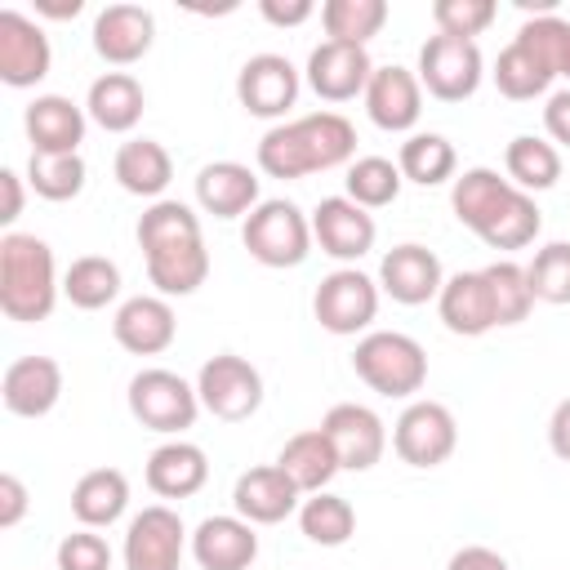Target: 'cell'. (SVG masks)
Returning <instances> with one entry per match:
<instances>
[{
  "label": "cell",
  "instance_id": "obj_1",
  "mask_svg": "<svg viewBox=\"0 0 570 570\" xmlns=\"http://www.w3.org/2000/svg\"><path fill=\"white\" fill-rule=\"evenodd\" d=\"M450 209L490 249H525V245H534V236L543 227V214H539L534 196L512 187L508 174H499L490 165L463 169L450 183Z\"/></svg>",
  "mask_w": 570,
  "mask_h": 570
},
{
  "label": "cell",
  "instance_id": "obj_2",
  "mask_svg": "<svg viewBox=\"0 0 570 570\" xmlns=\"http://www.w3.org/2000/svg\"><path fill=\"white\" fill-rule=\"evenodd\" d=\"M352 160H356V129L338 111H307V116L272 125L258 138V169L281 183L338 169Z\"/></svg>",
  "mask_w": 570,
  "mask_h": 570
},
{
  "label": "cell",
  "instance_id": "obj_3",
  "mask_svg": "<svg viewBox=\"0 0 570 570\" xmlns=\"http://www.w3.org/2000/svg\"><path fill=\"white\" fill-rule=\"evenodd\" d=\"M566 40H570V22L557 13H534L521 22V31L512 36V45L499 49L494 58V89L512 102H530L539 94L552 89V80L561 76V58H566Z\"/></svg>",
  "mask_w": 570,
  "mask_h": 570
},
{
  "label": "cell",
  "instance_id": "obj_4",
  "mask_svg": "<svg viewBox=\"0 0 570 570\" xmlns=\"http://www.w3.org/2000/svg\"><path fill=\"white\" fill-rule=\"evenodd\" d=\"M62 294L58 263L49 240L31 232H4L0 236V312L18 325H36L53 312Z\"/></svg>",
  "mask_w": 570,
  "mask_h": 570
},
{
  "label": "cell",
  "instance_id": "obj_5",
  "mask_svg": "<svg viewBox=\"0 0 570 570\" xmlns=\"http://www.w3.org/2000/svg\"><path fill=\"white\" fill-rule=\"evenodd\" d=\"M352 370L370 392L405 401V396L423 392V383H428V352L419 338H410L401 330H370L356 338Z\"/></svg>",
  "mask_w": 570,
  "mask_h": 570
},
{
  "label": "cell",
  "instance_id": "obj_6",
  "mask_svg": "<svg viewBox=\"0 0 570 570\" xmlns=\"http://www.w3.org/2000/svg\"><path fill=\"white\" fill-rule=\"evenodd\" d=\"M240 240H245L249 258L263 263V267H298L316 245L312 240V218L285 196L258 200V209L245 214Z\"/></svg>",
  "mask_w": 570,
  "mask_h": 570
},
{
  "label": "cell",
  "instance_id": "obj_7",
  "mask_svg": "<svg viewBox=\"0 0 570 570\" xmlns=\"http://www.w3.org/2000/svg\"><path fill=\"white\" fill-rule=\"evenodd\" d=\"M129 414L160 432V436H183L196 414H200V396H196V383H187L183 374L174 370H160V365H147L129 379Z\"/></svg>",
  "mask_w": 570,
  "mask_h": 570
},
{
  "label": "cell",
  "instance_id": "obj_8",
  "mask_svg": "<svg viewBox=\"0 0 570 570\" xmlns=\"http://www.w3.org/2000/svg\"><path fill=\"white\" fill-rule=\"evenodd\" d=\"M379 281L365 276L361 267H334L330 276H321L316 294H312V316L321 321L325 334L352 338L361 330L374 325L379 316Z\"/></svg>",
  "mask_w": 570,
  "mask_h": 570
},
{
  "label": "cell",
  "instance_id": "obj_9",
  "mask_svg": "<svg viewBox=\"0 0 570 570\" xmlns=\"http://www.w3.org/2000/svg\"><path fill=\"white\" fill-rule=\"evenodd\" d=\"M196 396L200 410H209L223 423H245L249 414H258L263 405V374L258 365H249L236 352H218L200 365L196 374Z\"/></svg>",
  "mask_w": 570,
  "mask_h": 570
},
{
  "label": "cell",
  "instance_id": "obj_10",
  "mask_svg": "<svg viewBox=\"0 0 570 570\" xmlns=\"http://www.w3.org/2000/svg\"><path fill=\"white\" fill-rule=\"evenodd\" d=\"M419 85L441 98V102H463L481 89L485 80V58L476 49V40H454V36H428L419 49V67H414Z\"/></svg>",
  "mask_w": 570,
  "mask_h": 570
},
{
  "label": "cell",
  "instance_id": "obj_11",
  "mask_svg": "<svg viewBox=\"0 0 570 570\" xmlns=\"http://www.w3.org/2000/svg\"><path fill=\"white\" fill-rule=\"evenodd\" d=\"M459 445V423L441 401H410L392 423V450L410 468H441Z\"/></svg>",
  "mask_w": 570,
  "mask_h": 570
},
{
  "label": "cell",
  "instance_id": "obj_12",
  "mask_svg": "<svg viewBox=\"0 0 570 570\" xmlns=\"http://www.w3.org/2000/svg\"><path fill=\"white\" fill-rule=\"evenodd\" d=\"M183 548H187V525L174 508L147 503L142 512L129 517L125 525V570H183Z\"/></svg>",
  "mask_w": 570,
  "mask_h": 570
},
{
  "label": "cell",
  "instance_id": "obj_13",
  "mask_svg": "<svg viewBox=\"0 0 570 570\" xmlns=\"http://www.w3.org/2000/svg\"><path fill=\"white\" fill-rule=\"evenodd\" d=\"M298 89H303V76L285 53H254L236 71V98L258 120H276L281 125L285 111L298 102Z\"/></svg>",
  "mask_w": 570,
  "mask_h": 570
},
{
  "label": "cell",
  "instance_id": "obj_14",
  "mask_svg": "<svg viewBox=\"0 0 570 570\" xmlns=\"http://www.w3.org/2000/svg\"><path fill=\"white\" fill-rule=\"evenodd\" d=\"M312 240L321 245V254L338 258L343 267H356V258H365L379 240V223L370 209H361L347 196H325L312 209Z\"/></svg>",
  "mask_w": 570,
  "mask_h": 570
},
{
  "label": "cell",
  "instance_id": "obj_15",
  "mask_svg": "<svg viewBox=\"0 0 570 570\" xmlns=\"http://www.w3.org/2000/svg\"><path fill=\"white\" fill-rule=\"evenodd\" d=\"M321 432L330 436V445H334L343 472H370V468L383 459V450H387V428H383V419H379L370 405H361V401H338V405H330L325 419H321Z\"/></svg>",
  "mask_w": 570,
  "mask_h": 570
},
{
  "label": "cell",
  "instance_id": "obj_16",
  "mask_svg": "<svg viewBox=\"0 0 570 570\" xmlns=\"http://www.w3.org/2000/svg\"><path fill=\"white\" fill-rule=\"evenodd\" d=\"M53 49L36 18L22 9H0V80L9 89H31L49 76Z\"/></svg>",
  "mask_w": 570,
  "mask_h": 570
},
{
  "label": "cell",
  "instance_id": "obj_17",
  "mask_svg": "<svg viewBox=\"0 0 570 570\" xmlns=\"http://www.w3.org/2000/svg\"><path fill=\"white\" fill-rule=\"evenodd\" d=\"M307 85L316 98L325 102H352L356 94H365L370 76H374V62H370V49L365 45H343V40H321L312 53H307Z\"/></svg>",
  "mask_w": 570,
  "mask_h": 570
},
{
  "label": "cell",
  "instance_id": "obj_18",
  "mask_svg": "<svg viewBox=\"0 0 570 570\" xmlns=\"http://www.w3.org/2000/svg\"><path fill=\"white\" fill-rule=\"evenodd\" d=\"M445 285V272H441V258L419 245V240H405V245H392L383 258H379V289L401 303V307H419L428 298H436Z\"/></svg>",
  "mask_w": 570,
  "mask_h": 570
},
{
  "label": "cell",
  "instance_id": "obj_19",
  "mask_svg": "<svg viewBox=\"0 0 570 570\" xmlns=\"http://www.w3.org/2000/svg\"><path fill=\"white\" fill-rule=\"evenodd\" d=\"M85 125H89V111L67 94H36L22 111L27 142L40 156H76L85 142Z\"/></svg>",
  "mask_w": 570,
  "mask_h": 570
},
{
  "label": "cell",
  "instance_id": "obj_20",
  "mask_svg": "<svg viewBox=\"0 0 570 570\" xmlns=\"http://www.w3.org/2000/svg\"><path fill=\"white\" fill-rule=\"evenodd\" d=\"M361 98H365V116L387 134H410L423 116V85L410 67H396V62L374 67Z\"/></svg>",
  "mask_w": 570,
  "mask_h": 570
},
{
  "label": "cell",
  "instance_id": "obj_21",
  "mask_svg": "<svg viewBox=\"0 0 570 570\" xmlns=\"http://www.w3.org/2000/svg\"><path fill=\"white\" fill-rule=\"evenodd\" d=\"M111 334L134 356H160L178 338V316H174L169 298H160V294H134V298H125L116 307Z\"/></svg>",
  "mask_w": 570,
  "mask_h": 570
},
{
  "label": "cell",
  "instance_id": "obj_22",
  "mask_svg": "<svg viewBox=\"0 0 570 570\" xmlns=\"http://www.w3.org/2000/svg\"><path fill=\"white\" fill-rule=\"evenodd\" d=\"M62 396V365L53 356H18L4 365L0 401L18 419H45Z\"/></svg>",
  "mask_w": 570,
  "mask_h": 570
},
{
  "label": "cell",
  "instance_id": "obj_23",
  "mask_svg": "<svg viewBox=\"0 0 570 570\" xmlns=\"http://www.w3.org/2000/svg\"><path fill=\"white\" fill-rule=\"evenodd\" d=\"M436 312H441V325L450 334H459V338H481V334L499 330L494 294H490L485 272H454V276H445L441 294H436Z\"/></svg>",
  "mask_w": 570,
  "mask_h": 570
},
{
  "label": "cell",
  "instance_id": "obj_24",
  "mask_svg": "<svg viewBox=\"0 0 570 570\" xmlns=\"http://www.w3.org/2000/svg\"><path fill=\"white\" fill-rule=\"evenodd\" d=\"M298 499H303V490L276 463H258V468L240 472L236 485H232V508L249 525H276V521H285L289 512H298Z\"/></svg>",
  "mask_w": 570,
  "mask_h": 570
},
{
  "label": "cell",
  "instance_id": "obj_25",
  "mask_svg": "<svg viewBox=\"0 0 570 570\" xmlns=\"http://www.w3.org/2000/svg\"><path fill=\"white\" fill-rule=\"evenodd\" d=\"M156 40V18L142 4H107L94 18V53L111 67H129L147 58Z\"/></svg>",
  "mask_w": 570,
  "mask_h": 570
},
{
  "label": "cell",
  "instance_id": "obj_26",
  "mask_svg": "<svg viewBox=\"0 0 570 570\" xmlns=\"http://www.w3.org/2000/svg\"><path fill=\"white\" fill-rule=\"evenodd\" d=\"M191 557H196L200 570H249L254 557H258V534L236 512L205 517L191 530Z\"/></svg>",
  "mask_w": 570,
  "mask_h": 570
},
{
  "label": "cell",
  "instance_id": "obj_27",
  "mask_svg": "<svg viewBox=\"0 0 570 570\" xmlns=\"http://www.w3.org/2000/svg\"><path fill=\"white\" fill-rule=\"evenodd\" d=\"M147 263V281L156 285L160 298H187L205 285L209 276V249H205V236H183V240H169V245H156L142 254Z\"/></svg>",
  "mask_w": 570,
  "mask_h": 570
},
{
  "label": "cell",
  "instance_id": "obj_28",
  "mask_svg": "<svg viewBox=\"0 0 570 570\" xmlns=\"http://www.w3.org/2000/svg\"><path fill=\"white\" fill-rule=\"evenodd\" d=\"M209 481V459L196 441L169 436L147 454V490L160 499H191Z\"/></svg>",
  "mask_w": 570,
  "mask_h": 570
},
{
  "label": "cell",
  "instance_id": "obj_29",
  "mask_svg": "<svg viewBox=\"0 0 570 570\" xmlns=\"http://www.w3.org/2000/svg\"><path fill=\"white\" fill-rule=\"evenodd\" d=\"M196 205L214 218H240L258 209V174L240 160H214L196 174Z\"/></svg>",
  "mask_w": 570,
  "mask_h": 570
},
{
  "label": "cell",
  "instance_id": "obj_30",
  "mask_svg": "<svg viewBox=\"0 0 570 570\" xmlns=\"http://www.w3.org/2000/svg\"><path fill=\"white\" fill-rule=\"evenodd\" d=\"M111 174H116V183H120L129 196L165 200V187L174 183V156H169L165 142H156V138H125V142L116 147Z\"/></svg>",
  "mask_w": 570,
  "mask_h": 570
},
{
  "label": "cell",
  "instance_id": "obj_31",
  "mask_svg": "<svg viewBox=\"0 0 570 570\" xmlns=\"http://www.w3.org/2000/svg\"><path fill=\"white\" fill-rule=\"evenodd\" d=\"M85 111H89V120L98 129L129 134L142 120V111H147V94L138 85V76H129V71H102L89 85V94H85Z\"/></svg>",
  "mask_w": 570,
  "mask_h": 570
},
{
  "label": "cell",
  "instance_id": "obj_32",
  "mask_svg": "<svg viewBox=\"0 0 570 570\" xmlns=\"http://www.w3.org/2000/svg\"><path fill=\"white\" fill-rule=\"evenodd\" d=\"M276 468H281L303 494H321V490L343 472V463H338V454H334V445H330V436H325L321 428L294 432V436L281 445Z\"/></svg>",
  "mask_w": 570,
  "mask_h": 570
},
{
  "label": "cell",
  "instance_id": "obj_33",
  "mask_svg": "<svg viewBox=\"0 0 570 570\" xmlns=\"http://www.w3.org/2000/svg\"><path fill=\"white\" fill-rule=\"evenodd\" d=\"M129 508V476L120 468H89L71 485V517L89 530L116 525Z\"/></svg>",
  "mask_w": 570,
  "mask_h": 570
},
{
  "label": "cell",
  "instance_id": "obj_34",
  "mask_svg": "<svg viewBox=\"0 0 570 570\" xmlns=\"http://www.w3.org/2000/svg\"><path fill=\"white\" fill-rule=\"evenodd\" d=\"M503 174H508L512 187H521L530 196L548 191L561 178V151H557V142H548L539 134H517L503 147Z\"/></svg>",
  "mask_w": 570,
  "mask_h": 570
},
{
  "label": "cell",
  "instance_id": "obj_35",
  "mask_svg": "<svg viewBox=\"0 0 570 570\" xmlns=\"http://www.w3.org/2000/svg\"><path fill=\"white\" fill-rule=\"evenodd\" d=\"M396 169L405 183L441 187V183H454L459 156H454V142L445 134H410L396 151Z\"/></svg>",
  "mask_w": 570,
  "mask_h": 570
},
{
  "label": "cell",
  "instance_id": "obj_36",
  "mask_svg": "<svg viewBox=\"0 0 570 570\" xmlns=\"http://www.w3.org/2000/svg\"><path fill=\"white\" fill-rule=\"evenodd\" d=\"M116 294H120V267L107 254H80L62 272V298L80 312H98L116 303Z\"/></svg>",
  "mask_w": 570,
  "mask_h": 570
},
{
  "label": "cell",
  "instance_id": "obj_37",
  "mask_svg": "<svg viewBox=\"0 0 570 570\" xmlns=\"http://www.w3.org/2000/svg\"><path fill=\"white\" fill-rule=\"evenodd\" d=\"M298 530L321 548H343L356 534V508L343 494H330V490L307 494L298 503Z\"/></svg>",
  "mask_w": 570,
  "mask_h": 570
},
{
  "label": "cell",
  "instance_id": "obj_38",
  "mask_svg": "<svg viewBox=\"0 0 570 570\" xmlns=\"http://www.w3.org/2000/svg\"><path fill=\"white\" fill-rule=\"evenodd\" d=\"M387 22V0H325L321 27L330 40L343 45H370Z\"/></svg>",
  "mask_w": 570,
  "mask_h": 570
},
{
  "label": "cell",
  "instance_id": "obj_39",
  "mask_svg": "<svg viewBox=\"0 0 570 570\" xmlns=\"http://www.w3.org/2000/svg\"><path fill=\"white\" fill-rule=\"evenodd\" d=\"M401 169H396V160H387V156H356L352 165H347V178H343V187H347V200H356L361 209H383V205H392L396 196H401Z\"/></svg>",
  "mask_w": 570,
  "mask_h": 570
},
{
  "label": "cell",
  "instance_id": "obj_40",
  "mask_svg": "<svg viewBox=\"0 0 570 570\" xmlns=\"http://www.w3.org/2000/svg\"><path fill=\"white\" fill-rule=\"evenodd\" d=\"M85 178H89V169H85L80 151L76 156H40V151H31V160H27V183H31V191L40 200H76L85 191Z\"/></svg>",
  "mask_w": 570,
  "mask_h": 570
},
{
  "label": "cell",
  "instance_id": "obj_41",
  "mask_svg": "<svg viewBox=\"0 0 570 570\" xmlns=\"http://www.w3.org/2000/svg\"><path fill=\"white\" fill-rule=\"evenodd\" d=\"M138 249H156V245H169V240H183V236H200V214L183 200H151L142 214H138Z\"/></svg>",
  "mask_w": 570,
  "mask_h": 570
},
{
  "label": "cell",
  "instance_id": "obj_42",
  "mask_svg": "<svg viewBox=\"0 0 570 570\" xmlns=\"http://www.w3.org/2000/svg\"><path fill=\"white\" fill-rule=\"evenodd\" d=\"M525 276H530L534 303L566 307L570 303V240H548L543 249H534V258L525 263Z\"/></svg>",
  "mask_w": 570,
  "mask_h": 570
},
{
  "label": "cell",
  "instance_id": "obj_43",
  "mask_svg": "<svg viewBox=\"0 0 570 570\" xmlns=\"http://www.w3.org/2000/svg\"><path fill=\"white\" fill-rule=\"evenodd\" d=\"M481 272H485L490 294H494V316H499V325H521V321L530 316V307H534L525 267L512 263V258H499V263H490V267H481Z\"/></svg>",
  "mask_w": 570,
  "mask_h": 570
},
{
  "label": "cell",
  "instance_id": "obj_44",
  "mask_svg": "<svg viewBox=\"0 0 570 570\" xmlns=\"http://www.w3.org/2000/svg\"><path fill=\"white\" fill-rule=\"evenodd\" d=\"M494 18H499L494 0H436L432 4L436 36H454V40H476Z\"/></svg>",
  "mask_w": 570,
  "mask_h": 570
},
{
  "label": "cell",
  "instance_id": "obj_45",
  "mask_svg": "<svg viewBox=\"0 0 570 570\" xmlns=\"http://www.w3.org/2000/svg\"><path fill=\"white\" fill-rule=\"evenodd\" d=\"M53 561H58V570H111V548L98 530L80 525L71 534H62Z\"/></svg>",
  "mask_w": 570,
  "mask_h": 570
},
{
  "label": "cell",
  "instance_id": "obj_46",
  "mask_svg": "<svg viewBox=\"0 0 570 570\" xmlns=\"http://www.w3.org/2000/svg\"><path fill=\"white\" fill-rule=\"evenodd\" d=\"M27 517V485L13 472H0V530H13Z\"/></svg>",
  "mask_w": 570,
  "mask_h": 570
},
{
  "label": "cell",
  "instance_id": "obj_47",
  "mask_svg": "<svg viewBox=\"0 0 570 570\" xmlns=\"http://www.w3.org/2000/svg\"><path fill=\"white\" fill-rule=\"evenodd\" d=\"M543 129H548L552 142L570 147V85L557 89V94H548V102H543Z\"/></svg>",
  "mask_w": 570,
  "mask_h": 570
},
{
  "label": "cell",
  "instance_id": "obj_48",
  "mask_svg": "<svg viewBox=\"0 0 570 570\" xmlns=\"http://www.w3.org/2000/svg\"><path fill=\"white\" fill-rule=\"evenodd\" d=\"M258 13L272 27H303L316 13V4L312 0H258Z\"/></svg>",
  "mask_w": 570,
  "mask_h": 570
},
{
  "label": "cell",
  "instance_id": "obj_49",
  "mask_svg": "<svg viewBox=\"0 0 570 570\" xmlns=\"http://www.w3.org/2000/svg\"><path fill=\"white\" fill-rule=\"evenodd\" d=\"M445 570H512V566H508L503 552H494V548H485V543H468V548H459V552L450 557Z\"/></svg>",
  "mask_w": 570,
  "mask_h": 570
},
{
  "label": "cell",
  "instance_id": "obj_50",
  "mask_svg": "<svg viewBox=\"0 0 570 570\" xmlns=\"http://www.w3.org/2000/svg\"><path fill=\"white\" fill-rule=\"evenodd\" d=\"M548 445H552L557 459L570 463V396L557 401V410H552V419H548Z\"/></svg>",
  "mask_w": 570,
  "mask_h": 570
},
{
  "label": "cell",
  "instance_id": "obj_51",
  "mask_svg": "<svg viewBox=\"0 0 570 570\" xmlns=\"http://www.w3.org/2000/svg\"><path fill=\"white\" fill-rule=\"evenodd\" d=\"M0 187H4V209H0V223H18L22 214V174L18 169H0Z\"/></svg>",
  "mask_w": 570,
  "mask_h": 570
},
{
  "label": "cell",
  "instance_id": "obj_52",
  "mask_svg": "<svg viewBox=\"0 0 570 570\" xmlns=\"http://www.w3.org/2000/svg\"><path fill=\"white\" fill-rule=\"evenodd\" d=\"M36 13H45V18H76L80 13V0H62V4L58 0H40Z\"/></svg>",
  "mask_w": 570,
  "mask_h": 570
},
{
  "label": "cell",
  "instance_id": "obj_53",
  "mask_svg": "<svg viewBox=\"0 0 570 570\" xmlns=\"http://www.w3.org/2000/svg\"><path fill=\"white\" fill-rule=\"evenodd\" d=\"M561 76L570 80V40H566V58H561Z\"/></svg>",
  "mask_w": 570,
  "mask_h": 570
}]
</instances>
